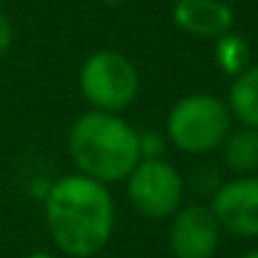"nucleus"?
<instances>
[{
    "mask_svg": "<svg viewBox=\"0 0 258 258\" xmlns=\"http://www.w3.org/2000/svg\"><path fill=\"white\" fill-rule=\"evenodd\" d=\"M69 155L76 172L104 185L119 182L142 160L140 132L119 114L91 109L71 124Z\"/></svg>",
    "mask_w": 258,
    "mask_h": 258,
    "instance_id": "f03ea898",
    "label": "nucleus"
},
{
    "mask_svg": "<svg viewBox=\"0 0 258 258\" xmlns=\"http://www.w3.org/2000/svg\"><path fill=\"white\" fill-rule=\"evenodd\" d=\"M230 119V109L223 99L213 94H187L172 104L165 135L180 152L208 155L225 142Z\"/></svg>",
    "mask_w": 258,
    "mask_h": 258,
    "instance_id": "7ed1b4c3",
    "label": "nucleus"
},
{
    "mask_svg": "<svg viewBox=\"0 0 258 258\" xmlns=\"http://www.w3.org/2000/svg\"><path fill=\"white\" fill-rule=\"evenodd\" d=\"M225 104L230 109V116L238 119L240 126L258 129V63L233 76Z\"/></svg>",
    "mask_w": 258,
    "mask_h": 258,
    "instance_id": "1a4fd4ad",
    "label": "nucleus"
},
{
    "mask_svg": "<svg viewBox=\"0 0 258 258\" xmlns=\"http://www.w3.org/2000/svg\"><path fill=\"white\" fill-rule=\"evenodd\" d=\"M248 56H250V51L240 36L225 33V36L215 38V61L225 74L238 76L243 69H248Z\"/></svg>",
    "mask_w": 258,
    "mask_h": 258,
    "instance_id": "9b49d317",
    "label": "nucleus"
},
{
    "mask_svg": "<svg viewBox=\"0 0 258 258\" xmlns=\"http://www.w3.org/2000/svg\"><path fill=\"white\" fill-rule=\"evenodd\" d=\"M99 3H104V6H121V3H126V0H99Z\"/></svg>",
    "mask_w": 258,
    "mask_h": 258,
    "instance_id": "2eb2a0df",
    "label": "nucleus"
},
{
    "mask_svg": "<svg viewBox=\"0 0 258 258\" xmlns=\"http://www.w3.org/2000/svg\"><path fill=\"white\" fill-rule=\"evenodd\" d=\"M79 89L91 109L121 114L140 94V71L124 53L101 48L86 56L79 69Z\"/></svg>",
    "mask_w": 258,
    "mask_h": 258,
    "instance_id": "20e7f679",
    "label": "nucleus"
},
{
    "mask_svg": "<svg viewBox=\"0 0 258 258\" xmlns=\"http://www.w3.org/2000/svg\"><path fill=\"white\" fill-rule=\"evenodd\" d=\"M240 258H258V250H248V253H243Z\"/></svg>",
    "mask_w": 258,
    "mask_h": 258,
    "instance_id": "dca6fc26",
    "label": "nucleus"
},
{
    "mask_svg": "<svg viewBox=\"0 0 258 258\" xmlns=\"http://www.w3.org/2000/svg\"><path fill=\"white\" fill-rule=\"evenodd\" d=\"M26 258H58V255H53V253H46V250H38V253H28Z\"/></svg>",
    "mask_w": 258,
    "mask_h": 258,
    "instance_id": "4468645a",
    "label": "nucleus"
},
{
    "mask_svg": "<svg viewBox=\"0 0 258 258\" xmlns=\"http://www.w3.org/2000/svg\"><path fill=\"white\" fill-rule=\"evenodd\" d=\"M172 21L190 36L215 41L230 33L235 13L225 0H177L172 6Z\"/></svg>",
    "mask_w": 258,
    "mask_h": 258,
    "instance_id": "6e6552de",
    "label": "nucleus"
},
{
    "mask_svg": "<svg viewBox=\"0 0 258 258\" xmlns=\"http://www.w3.org/2000/svg\"><path fill=\"white\" fill-rule=\"evenodd\" d=\"M140 150H142V157H162L165 137L160 132H140Z\"/></svg>",
    "mask_w": 258,
    "mask_h": 258,
    "instance_id": "f8f14e48",
    "label": "nucleus"
},
{
    "mask_svg": "<svg viewBox=\"0 0 258 258\" xmlns=\"http://www.w3.org/2000/svg\"><path fill=\"white\" fill-rule=\"evenodd\" d=\"M167 243L175 258H213L220 245V225L210 205H185L172 215Z\"/></svg>",
    "mask_w": 258,
    "mask_h": 258,
    "instance_id": "0eeeda50",
    "label": "nucleus"
},
{
    "mask_svg": "<svg viewBox=\"0 0 258 258\" xmlns=\"http://www.w3.org/2000/svg\"><path fill=\"white\" fill-rule=\"evenodd\" d=\"M0 3H3V0H0Z\"/></svg>",
    "mask_w": 258,
    "mask_h": 258,
    "instance_id": "f3484780",
    "label": "nucleus"
},
{
    "mask_svg": "<svg viewBox=\"0 0 258 258\" xmlns=\"http://www.w3.org/2000/svg\"><path fill=\"white\" fill-rule=\"evenodd\" d=\"M46 225L61 253L71 258H94L106 248L114 233V198L109 187L81 172L51 182L43 198Z\"/></svg>",
    "mask_w": 258,
    "mask_h": 258,
    "instance_id": "f257e3e1",
    "label": "nucleus"
},
{
    "mask_svg": "<svg viewBox=\"0 0 258 258\" xmlns=\"http://www.w3.org/2000/svg\"><path fill=\"white\" fill-rule=\"evenodd\" d=\"M220 147L228 170H233L238 177L258 172V129L253 126L230 129Z\"/></svg>",
    "mask_w": 258,
    "mask_h": 258,
    "instance_id": "9d476101",
    "label": "nucleus"
},
{
    "mask_svg": "<svg viewBox=\"0 0 258 258\" xmlns=\"http://www.w3.org/2000/svg\"><path fill=\"white\" fill-rule=\"evenodd\" d=\"M185 182L165 157H142L126 175V198L137 213L150 220L172 218L182 208Z\"/></svg>",
    "mask_w": 258,
    "mask_h": 258,
    "instance_id": "39448f33",
    "label": "nucleus"
},
{
    "mask_svg": "<svg viewBox=\"0 0 258 258\" xmlns=\"http://www.w3.org/2000/svg\"><path fill=\"white\" fill-rule=\"evenodd\" d=\"M11 43H13V26H11L8 16H6L3 11H0V58H3V56L8 53Z\"/></svg>",
    "mask_w": 258,
    "mask_h": 258,
    "instance_id": "ddd939ff",
    "label": "nucleus"
},
{
    "mask_svg": "<svg viewBox=\"0 0 258 258\" xmlns=\"http://www.w3.org/2000/svg\"><path fill=\"white\" fill-rule=\"evenodd\" d=\"M210 210L220 230L238 238H258V175H240L218 185Z\"/></svg>",
    "mask_w": 258,
    "mask_h": 258,
    "instance_id": "423d86ee",
    "label": "nucleus"
}]
</instances>
